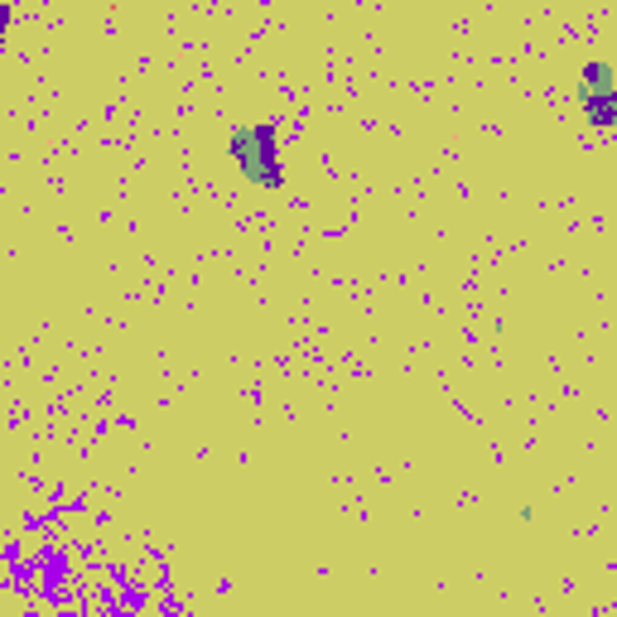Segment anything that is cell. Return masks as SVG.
Segmentation results:
<instances>
[{"mask_svg": "<svg viewBox=\"0 0 617 617\" xmlns=\"http://www.w3.org/2000/svg\"><path fill=\"white\" fill-rule=\"evenodd\" d=\"M579 111L593 131H613L617 126V87L608 92H579Z\"/></svg>", "mask_w": 617, "mask_h": 617, "instance_id": "2", "label": "cell"}, {"mask_svg": "<svg viewBox=\"0 0 617 617\" xmlns=\"http://www.w3.org/2000/svg\"><path fill=\"white\" fill-rule=\"evenodd\" d=\"M5 34H10V5L0 0V39H5Z\"/></svg>", "mask_w": 617, "mask_h": 617, "instance_id": "3", "label": "cell"}, {"mask_svg": "<svg viewBox=\"0 0 617 617\" xmlns=\"http://www.w3.org/2000/svg\"><path fill=\"white\" fill-rule=\"evenodd\" d=\"M232 160L242 169V179L251 188H266V193H280L285 188V164H280V135L270 121H251L242 131H232Z\"/></svg>", "mask_w": 617, "mask_h": 617, "instance_id": "1", "label": "cell"}]
</instances>
